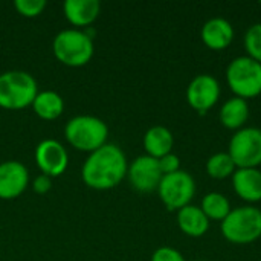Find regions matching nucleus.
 Here are the masks:
<instances>
[{"label":"nucleus","mask_w":261,"mask_h":261,"mask_svg":"<svg viewBox=\"0 0 261 261\" xmlns=\"http://www.w3.org/2000/svg\"><path fill=\"white\" fill-rule=\"evenodd\" d=\"M127 158L116 144H106L84 161L81 168L83 182L93 190L106 191L118 187L127 177Z\"/></svg>","instance_id":"f257e3e1"},{"label":"nucleus","mask_w":261,"mask_h":261,"mask_svg":"<svg viewBox=\"0 0 261 261\" xmlns=\"http://www.w3.org/2000/svg\"><path fill=\"white\" fill-rule=\"evenodd\" d=\"M64 136L73 148L90 154L107 144L109 127L96 116L78 115L67 121Z\"/></svg>","instance_id":"f03ea898"},{"label":"nucleus","mask_w":261,"mask_h":261,"mask_svg":"<svg viewBox=\"0 0 261 261\" xmlns=\"http://www.w3.org/2000/svg\"><path fill=\"white\" fill-rule=\"evenodd\" d=\"M220 231L225 240L232 245H251L261 237V210L252 205L231 210Z\"/></svg>","instance_id":"7ed1b4c3"},{"label":"nucleus","mask_w":261,"mask_h":261,"mask_svg":"<svg viewBox=\"0 0 261 261\" xmlns=\"http://www.w3.org/2000/svg\"><path fill=\"white\" fill-rule=\"evenodd\" d=\"M38 93L35 78L24 70H8L0 73V107L21 110L32 106Z\"/></svg>","instance_id":"20e7f679"},{"label":"nucleus","mask_w":261,"mask_h":261,"mask_svg":"<svg viewBox=\"0 0 261 261\" xmlns=\"http://www.w3.org/2000/svg\"><path fill=\"white\" fill-rule=\"evenodd\" d=\"M55 58L69 67H81L93 57V38L81 29H64L58 32L52 43Z\"/></svg>","instance_id":"39448f33"},{"label":"nucleus","mask_w":261,"mask_h":261,"mask_svg":"<svg viewBox=\"0 0 261 261\" xmlns=\"http://www.w3.org/2000/svg\"><path fill=\"white\" fill-rule=\"evenodd\" d=\"M226 83L237 98H257L261 93V64L248 55L234 58L226 67Z\"/></svg>","instance_id":"423d86ee"},{"label":"nucleus","mask_w":261,"mask_h":261,"mask_svg":"<svg viewBox=\"0 0 261 261\" xmlns=\"http://www.w3.org/2000/svg\"><path fill=\"white\" fill-rule=\"evenodd\" d=\"M156 191L168 211H179L191 205L196 196V180L190 173L179 170L162 176Z\"/></svg>","instance_id":"0eeeda50"},{"label":"nucleus","mask_w":261,"mask_h":261,"mask_svg":"<svg viewBox=\"0 0 261 261\" xmlns=\"http://www.w3.org/2000/svg\"><path fill=\"white\" fill-rule=\"evenodd\" d=\"M237 168H258L261 165V128L243 127L237 130L228 147Z\"/></svg>","instance_id":"6e6552de"},{"label":"nucleus","mask_w":261,"mask_h":261,"mask_svg":"<svg viewBox=\"0 0 261 261\" xmlns=\"http://www.w3.org/2000/svg\"><path fill=\"white\" fill-rule=\"evenodd\" d=\"M220 83L210 73L194 76L187 87V101L199 115L208 113L220 99Z\"/></svg>","instance_id":"1a4fd4ad"},{"label":"nucleus","mask_w":261,"mask_h":261,"mask_svg":"<svg viewBox=\"0 0 261 261\" xmlns=\"http://www.w3.org/2000/svg\"><path fill=\"white\" fill-rule=\"evenodd\" d=\"M162 176L164 174L159 168L158 159L148 154L138 156L128 165V170H127V177H128L130 185L139 193L156 191L161 184Z\"/></svg>","instance_id":"9d476101"},{"label":"nucleus","mask_w":261,"mask_h":261,"mask_svg":"<svg viewBox=\"0 0 261 261\" xmlns=\"http://www.w3.org/2000/svg\"><path fill=\"white\" fill-rule=\"evenodd\" d=\"M35 162L41 174L52 177L61 176L69 165V154L57 139H44L35 148Z\"/></svg>","instance_id":"9b49d317"},{"label":"nucleus","mask_w":261,"mask_h":261,"mask_svg":"<svg viewBox=\"0 0 261 261\" xmlns=\"http://www.w3.org/2000/svg\"><path fill=\"white\" fill-rule=\"evenodd\" d=\"M29 185V171L18 161L0 164V199L11 200L21 196Z\"/></svg>","instance_id":"f8f14e48"},{"label":"nucleus","mask_w":261,"mask_h":261,"mask_svg":"<svg viewBox=\"0 0 261 261\" xmlns=\"http://www.w3.org/2000/svg\"><path fill=\"white\" fill-rule=\"evenodd\" d=\"M200 38L208 49L223 50L234 40V28L229 20L223 17H213L202 26Z\"/></svg>","instance_id":"ddd939ff"},{"label":"nucleus","mask_w":261,"mask_h":261,"mask_svg":"<svg viewBox=\"0 0 261 261\" xmlns=\"http://www.w3.org/2000/svg\"><path fill=\"white\" fill-rule=\"evenodd\" d=\"M232 188L245 202H261V171L258 168H237L232 174Z\"/></svg>","instance_id":"4468645a"},{"label":"nucleus","mask_w":261,"mask_h":261,"mask_svg":"<svg viewBox=\"0 0 261 261\" xmlns=\"http://www.w3.org/2000/svg\"><path fill=\"white\" fill-rule=\"evenodd\" d=\"M63 9L69 23L87 29L98 18L101 3L98 0H66Z\"/></svg>","instance_id":"2eb2a0df"},{"label":"nucleus","mask_w":261,"mask_h":261,"mask_svg":"<svg viewBox=\"0 0 261 261\" xmlns=\"http://www.w3.org/2000/svg\"><path fill=\"white\" fill-rule=\"evenodd\" d=\"M177 226L185 236L199 239L208 232L210 219L205 216L200 206L188 205L177 211Z\"/></svg>","instance_id":"dca6fc26"},{"label":"nucleus","mask_w":261,"mask_h":261,"mask_svg":"<svg viewBox=\"0 0 261 261\" xmlns=\"http://www.w3.org/2000/svg\"><path fill=\"white\" fill-rule=\"evenodd\" d=\"M144 150L148 156L154 159H161L168 153H173L174 147V136L171 130L164 125H153L150 127L142 139Z\"/></svg>","instance_id":"f3484780"},{"label":"nucleus","mask_w":261,"mask_h":261,"mask_svg":"<svg viewBox=\"0 0 261 261\" xmlns=\"http://www.w3.org/2000/svg\"><path fill=\"white\" fill-rule=\"evenodd\" d=\"M249 115H251V110H249L248 101L234 96L222 106L219 112V119L225 128L237 132L245 127V124L249 119Z\"/></svg>","instance_id":"a211bd4d"},{"label":"nucleus","mask_w":261,"mask_h":261,"mask_svg":"<svg viewBox=\"0 0 261 261\" xmlns=\"http://www.w3.org/2000/svg\"><path fill=\"white\" fill-rule=\"evenodd\" d=\"M32 109L38 118L44 121H54L61 116L64 110V101L60 93L54 90H43L37 93L32 102Z\"/></svg>","instance_id":"6ab92c4d"},{"label":"nucleus","mask_w":261,"mask_h":261,"mask_svg":"<svg viewBox=\"0 0 261 261\" xmlns=\"http://www.w3.org/2000/svg\"><path fill=\"white\" fill-rule=\"evenodd\" d=\"M202 211L205 213V216L211 220H217V222H223L226 219V216L231 213V203L228 200V197L222 193L213 191L203 196L202 199V205H200Z\"/></svg>","instance_id":"aec40b11"},{"label":"nucleus","mask_w":261,"mask_h":261,"mask_svg":"<svg viewBox=\"0 0 261 261\" xmlns=\"http://www.w3.org/2000/svg\"><path fill=\"white\" fill-rule=\"evenodd\" d=\"M237 167L232 161V158L228 154V151H219L210 156L206 161V173L210 177L222 180L226 177H232Z\"/></svg>","instance_id":"412c9836"},{"label":"nucleus","mask_w":261,"mask_h":261,"mask_svg":"<svg viewBox=\"0 0 261 261\" xmlns=\"http://www.w3.org/2000/svg\"><path fill=\"white\" fill-rule=\"evenodd\" d=\"M245 50L246 55L261 64V23L252 24L245 34Z\"/></svg>","instance_id":"4be33fe9"},{"label":"nucleus","mask_w":261,"mask_h":261,"mask_svg":"<svg viewBox=\"0 0 261 261\" xmlns=\"http://www.w3.org/2000/svg\"><path fill=\"white\" fill-rule=\"evenodd\" d=\"M14 8L17 9L20 15L32 18V17L40 15L44 11L46 2L44 0H15Z\"/></svg>","instance_id":"5701e85b"},{"label":"nucleus","mask_w":261,"mask_h":261,"mask_svg":"<svg viewBox=\"0 0 261 261\" xmlns=\"http://www.w3.org/2000/svg\"><path fill=\"white\" fill-rule=\"evenodd\" d=\"M151 261H185V258L177 249L170 246H161L153 252Z\"/></svg>","instance_id":"b1692460"},{"label":"nucleus","mask_w":261,"mask_h":261,"mask_svg":"<svg viewBox=\"0 0 261 261\" xmlns=\"http://www.w3.org/2000/svg\"><path fill=\"white\" fill-rule=\"evenodd\" d=\"M158 162H159V168H161V171H162L164 176H165V174L176 173V171L180 170V159H179V156L174 154V153L165 154L164 158L158 159Z\"/></svg>","instance_id":"393cba45"},{"label":"nucleus","mask_w":261,"mask_h":261,"mask_svg":"<svg viewBox=\"0 0 261 261\" xmlns=\"http://www.w3.org/2000/svg\"><path fill=\"white\" fill-rule=\"evenodd\" d=\"M52 188V179L46 174H40L32 180V190L37 194H46Z\"/></svg>","instance_id":"a878e982"},{"label":"nucleus","mask_w":261,"mask_h":261,"mask_svg":"<svg viewBox=\"0 0 261 261\" xmlns=\"http://www.w3.org/2000/svg\"><path fill=\"white\" fill-rule=\"evenodd\" d=\"M260 5H261V2H260Z\"/></svg>","instance_id":"bb28decb"}]
</instances>
